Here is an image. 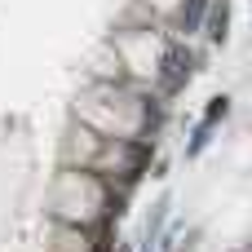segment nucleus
I'll return each mask as SVG.
<instances>
[{
    "label": "nucleus",
    "instance_id": "2",
    "mask_svg": "<svg viewBox=\"0 0 252 252\" xmlns=\"http://www.w3.org/2000/svg\"><path fill=\"white\" fill-rule=\"evenodd\" d=\"M204 9H208V0H186V4H182V13H177L182 31H195V27H199V18H204Z\"/></svg>",
    "mask_w": 252,
    "mask_h": 252
},
{
    "label": "nucleus",
    "instance_id": "3",
    "mask_svg": "<svg viewBox=\"0 0 252 252\" xmlns=\"http://www.w3.org/2000/svg\"><path fill=\"white\" fill-rule=\"evenodd\" d=\"M208 27H213V31H208L213 40H226V4H217V9H213V22H208Z\"/></svg>",
    "mask_w": 252,
    "mask_h": 252
},
{
    "label": "nucleus",
    "instance_id": "1",
    "mask_svg": "<svg viewBox=\"0 0 252 252\" xmlns=\"http://www.w3.org/2000/svg\"><path fill=\"white\" fill-rule=\"evenodd\" d=\"M186 75H190V49H186V44H173V49L164 53V71H159V80H164V89L173 93V89H182Z\"/></svg>",
    "mask_w": 252,
    "mask_h": 252
},
{
    "label": "nucleus",
    "instance_id": "4",
    "mask_svg": "<svg viewBox=\"0 0 252 252\" xmlns=\"http://www.w3.org/2000/svg\"><path fill=\"white\" fill-rule=\"evenodd\" d=\"M120 252H128V248H120Z\"/></svg>",
    "mask_w": 252,
    "mask_h": 252
}]
</instances>
